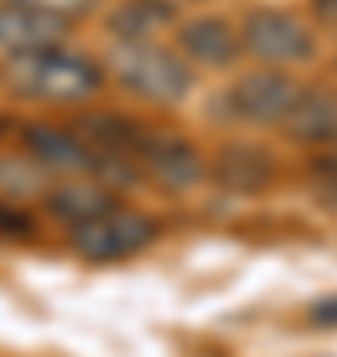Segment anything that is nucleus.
Masks as SVG:
<instances>
[{"mask_svg":"<svg viewBox=\"0 0 337 357\" xmlns=\"http://www.w3.org/2000/svg\"><path fill=\"white\" fill-rule=\"evenodd\" d=\"M301 100V88L290 76L278 72H254L230 88V107L250 123H285L294 103Z\"/></svg>","mask_w":337,"mask_h":357,"instance_id":"4","label":"nucleus"},{"mask_svg":"<svg viewBox=\"0 0 337 357\" xmlns=\"http://www.w3.org/2000/svg\"><path fill=\"white\" fill-rule=\"evenodd\" d=\"M155 238V222L151 218L135 215V211H104V215L88 218V222H79L76 234H72V243L84 258L91 262H111V258H127L135 250Z\"/></svg>","mask_w":337,"mask_h":357,"instance_id":"3","label":"nucleus"},{"mask_svg":"<svg viewBox=\"0 0 337 357\" xmlns=\"http://www.w3.org/2000/svg\"><path fill=\"white\" fill-rule=\"evenodd\" d=\"M4 84L13 96L24 100H52V103H72V100H88L100 91L104 72L64 48H40V52H20L8 56L4 64Z\"/></svg>","mask_w":337,"mask_h":357,"instance_id":"1","label":"nucleus"},{"mask_svg":"<svg viewBox=\"0 0 337 357\" xmlns=\"http://www.w3.org/2000/svg\"><path fill=\"white\" fill-rule=\"evenodd\" d=\"M13 4H24V8H40V13H52L60 20H76V16L91 13L100 0H13Z\"/></svg>","mask_w":337,"mask_h":357,"instance_id":"13","label":"nucleus"},{"mask_svg":"<svg viewBox=\"0 0 337 357\" xmlns=\"http://www.w3.org/2000/svg\"><path fill=\"white\" fill-rule=\"evenodd\" d=\"M285 131L301 143H337V96L334 91H301Z\"/></svg>","mask_w":337,"mask_h":357,"instance_id":"8","label":"nucleus"},{"mask_svg":"<svg viewBox=\"0 0 337 357\" xmlns=\"http://www.w3.org/2000/svg\"><path fill=\"white\" fill-rule=\"evenodd\" d=\"M48 211L56 218L72 222V227H79V222L111 211V195L100 191V187H88V183H64V187H56L48 195Z\"/></svg>","mask_w":337,"mask_h":357,"instance_id":"12","label":"nucleus"},{"mask_svg":"<svg viewBox=\"0 0 337 357\" xmlns=\"http://www.w3.org/2000/svg\"><path fill=\"white\" fill-rule=\"evenodd\" d=\"M318 178H322V199L337 211V159L318 167Z\"/></svg>","mask_w":337,"mask_h":357,"instance_id":"15","label":"nucleus"},{"mask_svg":"<svg viewBox=\"0 0 337 357\" xmlns=\"http://www.w3.org/2000/svg\"><path fill=\"white\" fill-rule=\"evenodd\" d=\"M68 24L72 20H60L52 13L24 8V4H8V8H0V52L20 56V52L56 48L68 36Z\"/></svg>","mask_w":337,"mask_h":357,"instance_id":"6","label":"nucleus"},{"mask_svg":"<svg viewBox=\"0 0 337 357\" xmlns=\"http://www.w3.org/2000/svg\"><path fill=\"white\" fill-rule=\"evenodd\" d=\"M310 318L318 321V326H337V294H334V298L313 302V306H310Z\"/></svg>","mask_w":337,"mask_h":357,"instance_id":"16","label":"nucleus"},{"mask_svg":"<svg viewBox=\"0 0 337 357\" xmlns=\"http://www.w3.org/2000/svg\"><path fill=\"white\" fill-rule=\"evenodd\" d=\"M107 68L139 100L171 103V100H182L187 88H191V72L182 68L179 56H171V52L155 48L147 40H119L111 56H107Z\"/></svg>","mask_w":337,"mask_h":357,"instance_id":"2","label":"nucleus"},{"mask_svg":"<svg viewBox=\"0 0 337 357\" xmlns=\"http://www.w3.org/2000/svg\"><path fill=\"white\" fill-rule=\"evenodd\" d=\"M182 48L195 60H203V64L222 68L238 56V40H234V32L222 20H195V24L182 28Z\"/></svg>","mask_w":337,"mask_h":357,"instance_id":"10","label":"nucleus"},{"mask_svg":"<svg viewBox=\"0 0 337 357\" xmlns=\"http://www.w3.org/2000/svg\"><path fill=\"white\" fill-rule=\"evenodd\" d=\"M270 155L258 151V147H230V151H222L219 167H214V175L234 187V191H258L270 183Z\"/></svg>","mask_w":337,"mask_h":357,"instance_id":"11","label":"nucleus"},{"mask_svg":"<svg viewBox=\"0 0 337 357\" xmlns=\"http://www.w3.org/2000/svg\"><path fill=\"white\" fill-rule=\"evenodd\" d=\"M24 143H28V151L36 155L44 167H52V171H79V167H95L100 171V151L88 139H76L68 131L40 128L36 123V128L24 131Z\"/></svg>","mask_w":337,"mask_h":357,"instance_id":"7","label":"nucleus"},{"mask_svg":"<svg viewBox=\"0 0 337 357\" xmlns=\"http://www.w3.org/2000/svg\"><path fill=\"white\" fill-rule=\"evenodd\" d=\"M313 8H318V16H322V20L337 24V0H313Z\"/></svg>","mask_w":337,"mask_h":357,"instance_id":"17","label":"nucleus"},{"mask_svg":"<svg viewBox=\"0 0 337 357\" xmlns=\"http://www.w3.org/2000/svg\"><path fill=\"white\" fill-rule=\"evenodd\" d=\"M246 48L258 56V60H274V64H290V60H306L313 52V36L306 28L285 13H270L262 8L246 20Z\"/></svg>","mask_w":337,"mask_h":357,"instance_id":"5","label":"nucleus"},{"mask_svg":"<svg viewBox=\"0 0 337 357\" xmlns=\"http://www.w3.org/2000/svg\"><path fill=\"white\" fill-rule=\"evenodd\" d=\"M143 163L151 167V175L163 178L167 187H191L203 178V163L198 155L187 147L182 139H155V147L147 151Z\"/></svg>","mask_w":337,"mask_h":357,"instance_id":"9","label":"nucleus"},{"mask_svg":"<svg viewBox=\"0 0 337 357\" xmlns=\"http://www.w3.org/2000/svg\"><path fill=\"white\" fill-rule=\"evenodd\" d=\"M0 234H13V238H24L32 234V218L24 211H16V206L0 203Z\"/></svg>","mask_w":337,"mask_h":357,"instance_id":"14","label":"nucleus"}]
</instances>
